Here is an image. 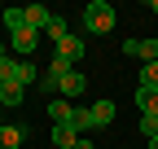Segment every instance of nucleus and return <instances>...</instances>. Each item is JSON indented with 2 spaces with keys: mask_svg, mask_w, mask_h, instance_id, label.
I'll list each match as a JSON object with an SVG mask.
<instances>
[{
  "mask_svg": "<svg viewBox=\"0 0 158 149\" xmlns=\"http://www.w3.org/2000/svg\"><path fill=\"white\" fill-rule=\"evenodd\" d=\"M0 53H5V48H0Z\"/></svg>",
  "mask_w": 158,
  "mask_h": 149,
  "instance_id": "4be33fe9",
  "label": "nucleus"
},
{
  "mask_svg": "<svg viewBox=\"0 0 158 149\" xmlns=\"http://www.w3.org/2000/svg\"><path fill=\"white\" fill-rule=\"evenodd\" d=\"M149 149H158V136H154V140H149Z\"/></svg>",
  "mask_w": 158,
  "mask_h": 149,
  "instance_id": "412c9836",
  "label": "nucleus"
},
{
  "mask_svg": "<svg viewBox=\"0 0 158 149\" xmlns=\"http://www.w3.org/2000/svg\"><path fill=\"white\" fill-rule=\"evenodd\" d=\"M0 105H5V110L22 105V88H18V83H0Z\"/></svg>",
  "mask_w": 158,
  "mask_h": 149,
  "instance_id": "f8f14e48",
  "label": "nucleus"
},
{
  "mask_svg": "<svg viewBox=\"0 0 158 149\" xmlns=\"http://www.w3.org/2000/svg\"><path fill=\"white\" fill-rule=\"evenodd\" d=\"M79 145V132L70 123H53V149H75Z\"/></svg>",
  "mask_w": 158,
  "mask_h": 149,
  "instance_id": "423d86ee",
  "label": "nucleus"
},
{
  "mask_svg": "<svg viewBox=\"0 0 158 149\" xmlns=\"http://www.w3.org/2000/svg\"><path fill=\"white\" fill-rule=\"evenodd\" d=\"M114 22H118V13H114V5H110V0H92V5L84 9V26H88L92 35L114 31Z\"/></svg>",
  "mask_w": 158,
  "mask_h": 149,
  "instance_id": "f257e3e1",
  "label": "nucleus"
},
{
  "mask_svg": "<svg viewBox=\"0 0 158 149\" xmlns=\"http://www.w3.org/2000/svg\"><path fill=\"white\" fill-rule=\"evenodd\" d=\"M149 9H154V13H158V0H149Z\"/></svg>",
  "mask_w": 158,
  "mask_h": 149,
  "instance_id": "aec40b11",
  "label": "nucleus"
},
{
  "mask_svg": "<svg viewBox=\"0 0 158 149\" xmlns=\"http://www.w3.org/2000/svg\"><path fill=\"white\" fill-rule=\"evenodd\" d=\"M84 88H88V79H84V74H79V70H70L66 79H62V88H57V92H62V97L70 101V97H79V92H84Z\"/></svg>",
  "mask_w": 158,
  "mask_h": 149,
  "instance_id": "9b49d317",
  "label": "nucleus"
},
{
  "mask_svg": "<svg viewBox=\"0 0 158 149\" xmlns=\"http://www.w3.org/2000/svg\"><path fill=\"white\" fill-rule=\"evenodd\" d=\"M5 123H9V119H5V105H0V127H5Z\"/></svg>",
  "mask_w": 158,
  "mask_h": 149,
  "instance_id": "6ab92c4d",
  "label": "nucleus"
},
{
  "mask_svg": "<svg viewBox=\"0 0 158 149\" xmlns=\"http://www.w3.org/2000/svg\"><path fill=\"white\" fill-rule=\"evenodd\" d=\"M88 110H92V127H110V123H114V101H110V97L92 101Z\"/></svg>",
  "mask_w": 158,
  "mask_h": 149,
  "instance_id": "39448f33",
  "label": "nucleus"
},
{
  "mask_svg": "<svg viewBox=\"0 0 158 149\" xmlns=\"http://www.w3.org/2000/svg\"><path fill=\"white\" fill-rule=\"evenodd\" d=\"M44 31L53 35V44H57V40H66V35H70V31H66V18H53V22H48Z\"/></svg>",
  "mask_w": 158,
  "mask_h": 149,
  "instance_id": "2eb2a0df",
  "label": "nucleus"
},
{
  "mask_svg": "<svg viewBox=\"0 0 158 149\" xmlns=\"http://www.w3.org/2000/svg\"><path fill=\"white\" fill-rule=\"evenodd\" d=\"M53 57H57V62H66V66H75L79 57H84V40H79V35H66V40H57Z\"/></svg>",
  "mask_w": 158,
  "mask_h": 149,
  "instance_id": "7ed1b4c3",
  "label": "nucleus"
},
{
  "mask_svg": "<svg viewBox=\"0 0 158 149\" xmlns=\"http://www.w3.org/2000/svg\"><path fill=\"white\" fill-rule=\"evenodd\" d=\"M141 136H145V140H154V136H158V114L141 119Z\"/></svg>",
  "mask_w": 158,
  "mask_h": 149,
  "instance_id": "f3484780",
  "label": "nucleus"
},
{
  "mask_svg": "<svg viewBox=\"0 0 158 149\" xmlns=\"http://www.w3.org/2000/svg\"><path fill=\"white\" fill-rule=\"evenodd\" d=\"M5 26H9V31H22V26H27V13H22V9H5Z\"/></svg>",
  "mask_w": 158,
  "mask_h": 149,
  "instance_id": "4468645a",
  "label": "nucleus"
},
{
  "mask_svg": "<svg viewBox=\"0 0 158 149\" xmlns=\"http://www.w3.org/2000/svg\"><path fill=\"white\" fill-rule=\"evenodd\" d=\"M22 140H27V127L22 123H5L0 127V149H18Z\"/></svg>",
  "mask_w": 158,
  "mask_h": 149,
  "instance_id": "0eeeda50",
  "label": "nucleus"
},
{
  "mask_svg": "<svg viewBox=\"0 0 158 149\" xmlns=\"http://www.w3.org/2000/svg\"><path fill=\"white\" fill-rule=\"evenodd\" d=\"M141 83H145V88H158V62L141 66Z\"/></svg>",
  "mask_w": 158,
  "mask_h": 149,
  "instance_id": "dca6fc26",
  "label": "nucleus"
},
{
  "mask_svg": "<svg viewBox=\"0 0 158 149\" xmlns=\"http://www.w3.org/2000/svg\"><path fill=\"white\" fill-rule=\"evenodd\" d=\"M35 79H40V70H35V62H31V57H27V62L18 57V83H35Z\"/></svg>",
  "mask_w": 158,
  "mask_h": 149,
  "instance_id": "ddd939ff",
  "label": "nucleus"
},
{
  "mask_svg": "<svg viewBox=\"0 0 158 149\" xmlns=\"http://www.w3.org/2000/svg\"><path fill=\"white\" fill-rule=\"evenodd\" d=\"M35 40H40V31H31V26H22V31H13V44H9V48H13L18 57L27 62V57H31V48H35Z\"/></svg>",
  "mask_w": 158,
  "mask_h": 149,
  "instance_id": "20e7f679",
  "label": "nucleus"
},
{
  "mask_svg": "<svg viewBox=\"0 0 158 149\" xmlns=\"http://www.w3.org/2000/svg\"><path fill=\"white\" fill-rule=\"evenodd\" d=\"M22 13H27V26H31V31H44V26L53 22V13H48L44 5H27Z\"/></svg>",
  "mask_w": 158,
  "mask_h": 149,
  "instance_id": "9d476101",
  "label": "nucleus"
},
{
  "mask_svg": "<svg viewBox=\"0 0 158 149\" xmlns=\"http://www.w3.org/2000/svg\"><path fill=\"white\" fill-rule=\"evenodd\" d=\"M75 149H92V140H84V136H79V145H75Z\"/></svg>",
  "mask_w": 158,
  "mask_h": 149,
  "instance_id": "a211bd4d",
  "label": "nucleus"
},
{
  "mask_svg": "<svg viewBox=\"0 0 158 149\" xmlns=\"http://www.w3.org/2000/svg\"><path fill=\"white\" fill-rule=\"evenodd\" d=\"M123 53L132 62L149 66V62H158V40H123Z\"/></svg>",
  "mask_w": 158,
  "mask_h": 149,
  "instance_id": "f03ea898",
  "label": "nucleus"
},
{
  "mask_svg": "<svg viewBox=\"0 0 158 149\" xmlns=\"http://www.w3.org/2000/svg\"><path fill=\"white\" fill-rule=\"evenodd\" d=\"M48 119H53V123H75V105H70L66 97H53V101H48Z\"/></svg>",
  "mask_w": 158,
  "mask_h": 149,
  "instance_id": "1a4fd4ad",
  "label": "nucleus"
},
{
  "mask_svg": "<svg viewBox=\"0 0 158 149\" xmlns=\"http://www.w3.org/2000/svg\"><path fill=\"white\" fill-rule=\"evenodd\" d=\"M136 110H141V114L149 119V114H158V88H136Z\"/></svg>",
  "mask_w": 158,
  "mask_h": 149,
  "instance_id": "6e6552de",
  "label": "nucleus"
}]
</instances>
